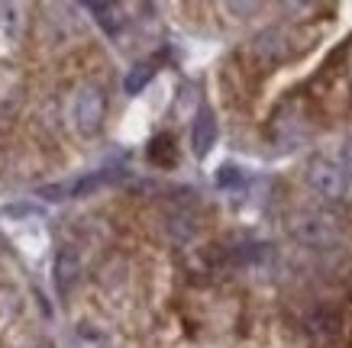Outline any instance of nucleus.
<instances>
[{"mask_svg":"<svg viewBox=\"0 0 352 348\" xmlns=\"http://www.w3.org/2000/svg\"><path fill=\"white\" fill-rule=\"evenodd\" d=\"M340 165H342V171L352 178V139H346L340 146Z\"/></svg>","mask_w":352,"mask_h":348,"instance_id":"obj_12","label":"nucleus"},{"mask_svg":"<svg viewBox=\"0 0 352 348\" xmlns=\"http://www.w3.org/2000/svg\"><path fill=\"white\" fill-rule=\"evenodd\" d=\"M3 213H7V216H39L43 210H39V207H30V203H26V207H7Z\"/></svg>","mask_w":352,"mask_h":348,"instance_id":"obj_13","label":"nucleus"},{"mask_svg":"<svg viewBox=\"0 0 352 348\" xmlns=\"http://www.w3.org/2000/svg\"><path fill=\"white\" fill-rule=\"evenodd\" d=\"M307 332L314 338H320V342L340 336V316L333 313L330 306H317V310L307 316Z\"/></svg>","mask_w":352,"mask_h":348,"instance_id":"obj_7","label":"nucleus"},{"mask_svg":"<svg viewBox=\"0 0 352 348\" xmlns=\"http://www.w3.org/2000/svg\"><path fill=\"white\" fill-rule=\"evenodd\" d=\"M104 113H107V100L100 94V87L87 84L75 94V104H72V119H75V129L81 136H94L100 123H104Z\"/></svg>","mask_w":352,"mask_h":348,"instance_id":"obj_3","label":"nucleus"},{"mask_svg":"<svg viewBox=\"0 0 352 348\" xmlns=\"http://www.w3.org/2000/svg\"><path fill=\"white\" fill-rule=\"evenodd\" d=\"M307 184L330 203H340L349 197V174L342 171L340 161H330L323 155L307 161Z\"/></svg>","mask_w":352,"mask_h":348,"instance_id":"obj_2","label":"nucleus"},{"mask_svg":"<svg viewBox=\"0 0 352 348\" xmlns=\"http://www.w3.org/2000/svg\"><path fill=\"white\" fill-rule=\"evenodd\" d=\"M104 181H107V174H91V178L78 181L75 187H72V194H75V197H87V194H91V190H97Z\"/></svg>","mask_w":352,"mask_h":348,"instance_id":"obj_11","label":"nucleus"},{"mask_svg":"<svg viewBox=\"0 0 352 348\" xmlns=\"http://www.w3.org/2000/svg\"><path fill=\"white\" fill-rule=\"evenodd\" d=\"M152 74H155V68H152L149 62L133 65V71H129V74H126V81H123L126 94H142V91H146V84L152 81Z\"/></svg>","mask_w":352,"mask_h":348,"instance_id":"obj_9","label":"nucleus"},{"mask_svg":"<svg viewBox=\"0 0 352 348\" xmlns=\"http://www.w3.org/2000/svg\"><path fill=\"white\" fill-rule=\"evenodd\" d=\"M291 232H294V239L300 245H307V248H317V252H330L340 245V229H336V222L327 216V213H317V210H304L294 216L291 222Z\"/></svg>","mask_w":352,"mask_h":348,"instance_id":"obj_1","label":"nucleus"},{"mask_svg":"<svg viewBox=\"0 0 352 348\" xmlns=\"http://www.w3.org/2000/svg\"><path fill=\"white\" fill-rule=\"evenodd\" d=\"M65 187L62 184H55V187H39V197H45V200H62Z\"/></svg>","mask_w":352,"mask_h":348,"instance_id":"obj_14","label":"nucleus"},{"mask_svg":"<svg viewBox=\"0 0 352 348\" xmlns=\"http://www.w3.org/2000/svg\"><path fill=\"white\" fill-rule=\"evenodd\" d=\"M214 142H217V119H214V113L204 106L201 113L194 116V123H191V146H194V155L197 159H204L210 148H214Z\"/></svg>","mask_w":352,"mask_h":348,"instance_id":"obj_4","label":"nucleus"},{"mask_svg":"<svg viewBox=\"0 0 352 348\" xmlns=\"http://www.w3.org/2000/svg\"><path fill=\"white\" fill-rule=\"evenodd\" d=\"M39 348H52V345H49V342H43V345H39Z\"/></svg>","mask_w":352,"mask_h":348,"instance_id":"obj_16","label":"nucleus"},{"mask_svg":"<svg viewBox=\"0 0 352 348\" xmlns=\"http://www.w3.org/2000/svg\"><path fill=\"white\" fill-rule=\"evenodd\" d=\"M226 10L230 13H256L258 3H226Z\"/></svg>","mask_w":352,"mask_h":348,"instance_id":"obj_15","label":"nucleus"},{"mask_svg":"<svg viewBox=\"0 0 352 348\" xmlns=\"http://www.w3.org/2000/svg\"><path fill=\"white\" fill-rule=\"evenodd\" d=\"M52 271H55V287H58V294H68L72 284L78 281V275H81V258H78V252L72 245H65L62 252L55 255Z\"/></svg>","mask_w":352,"mask_h":348,"instance_id":"obj_5","label":"nucleus"},{"mask_svg":"<svg viewBox=\"0 0 352 348\" xmlns=\"http://www.w3.org/2000/svg\"><path fill=\"white\" fill-rule=\"evenodd\" d=\"M217 184L220 187H239L243 184V171L233 168V165H223V168L217 171Z\"/></svg>","mask_w":352,"mask_h":348,"instance_id":"obj_10","label":"nucleus"},{"mask_svg":"<svg viewBox=\"0 0 352 348\" xmlns=\"http://www.w3.org/2000/svg\"><path fill=\"white\" fill-rule=\"evenodd\" d=\"M87 10L97 16V26L107 32L110 39H113V36H120V30H123V16H120L117 3H87Z\"/></svg>","mask_w":352,"mask_h":348,"instance_id":"obj_8","label":"nucleus"},{"mask_svg":"<svg viewBox=\"0 0 352 348\" xmlns=\"http://www.w3.org/2000/svg\"><path fill=\"white\" fill-rule=\"evenodd\" d=\"M256 52L262 55V58H268V62L285 58V55H288V36H285V30L272 26V30L258 32L256 36Z\"/></svg>","mask_w":352,"mask_h":348,"instance_id":"obj_6","label":"nucleus"}]
</instances>
